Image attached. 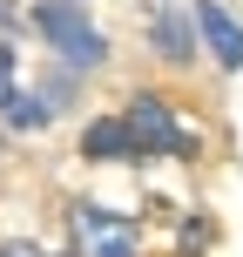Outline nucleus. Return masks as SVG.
Here are the masks:
<instances>
[{
	"label": "nucleus",
	"mask_w": 243,
	"mask_h": 257,
	"mask_svg": "<svg viewBox=\"0 0 243 257\" xmlns=\"http://www.w3.org/2000/svg\"><path fill=\"white\" fill-rule=\"evenodd\" d=\"M34 34L54 48L68 75H95L108 61V34L88 21V0H34Z\"/></svg>",
	"instance_id": "obj_1"
},
{
	"label": "nucleus",
	"mask_w": 243,
	"mask_h": 257,
	"mask_svg": "<svg viewBox=\"0 0 243 257\" xmlns=\"http://www.w3.org/2000/svg\"><path fill=\"white\" fill-rule=\"evenodd\" d=\"M122 128H128V142H135V163H162V156H196V136L182 128V115L162 102V95H128V108H122Z\"/></svg>",
	"instance_id": "obj_2"
},
{
	"label": "nucleus",
	"mask_w": 243,
	"mask_h": 257,
	"mask_svg": "<svg viewBox=\"0 0 243 257\" xmlns=\"http://www.w3.org/2000/svg\"><path fill=\"white\" fill-rule=\"evenodd\" d=\"M196 14H182L176 0H155L149 7V54L155 61H169V68H189L196 61Z\"/></svg>",
	"instance_id": "obj_3"
},
{
	"label": "nucleus",
	"mask_w": 243,
	"mask_h": 257,
	"mask_svg": "<svg viewBox=\"0 0 243 257\" xmlns=\"http://www.w3.org/2000/svg\"><path fill=\"white\" fill-rule=\"evenodd\" d=\"M189 14H196V41H203V54L223 68V75H236V68H243V21L223 7V0H196Z\"/></svg>",
	"instance_id": "obj_4"
},
{
	"label": "nucleus",
	"mask_w": 243,
	"mask_h": 257,
	"mask_svg": "<svg viewBox=\"0 0 243 257\" xmlns=\"http://www.w3.org/2000/svg\"><path fill=\"white\" fill-rule=\"evenodd\" d=\"M75 230L88 237L81 257H135V230H128L115 210H102V203H75Z\"/></svg>",
	"instance_id": "obj_5"
},
{
	"label": "nucleus",
	"mask_w": 243,
	"mask_h": 257,
	"mask_svg": "<svg viewBox=\"0 0 243 257\" xmlns=\"http://www.w3.org/2000/svg\"><path fill=\"white\" fill-rule=\"evenodd\" d=\"M81 156H88V163H135V142H128L122 115H95L81 128Z\"/></svg>",
	"instance_id": "obj_6"
},
{
	"label": "nucleus",
	"mask_w": 243,
	"mask_h": 257,
	"mask_svg": "<svg viewBox=\"0 0 243 257\" xmlns=\"http://www.w3.org/2000/svg\"><path fill=\"white\" fill-rule=\"evenodd\" d=\"M14 68H21V61H14V48L0 41V115H7V108H14V95H21V88H14Z\"/></svg>",
	"instance_id": "obj_7"
},
{
	"label": "nucleus",
	"mask_w": 243,
	"mask_h": 257,
	"mask_svg": "<svg viewBox=\"0 0 243 257\" xmlns=\"http://www.w3.org/2000/svg\"><path fill=\"white\" fill-rule=\"evenodd\" d=\"M0 257H48L41 244H27V237H7V244H0Z\"/></svg>",
	"instance_id": "obj_8"
},
{
	"label": "nucleus",
	"mask_w": 243,
	"mask_h": 257,
	"mask_svg": "<svg viewBox=\"0 0 243 257\" xmlns=\"http://www.w3.org/2000/svg\"><path fill=\"white\" fill-rule=\"evenodd\" d=\"M61 257H81V250H61Z\"/></svg>",
	"instance_id": "obj_9"
}]
</instances>
